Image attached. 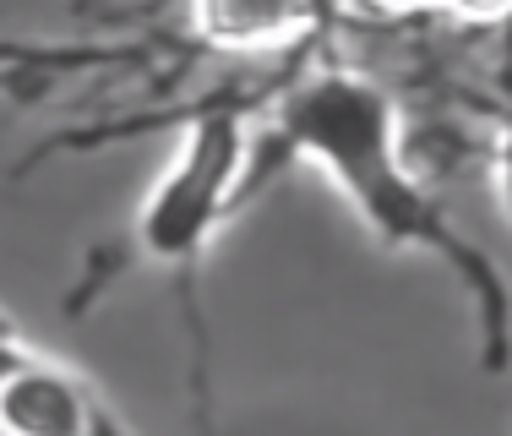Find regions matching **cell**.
<instances>
[{
    "mask_svg": "<svg viewBox=\"0 0 512 436\" xmlns=\"http://www.w3.org/2000/svg\"><path fill=\"white\" fill-rule=\"evenodd\" d=\"M333 0H186L191 33L224 55H278L322 28Z\"/></svg>",
    "mask_w": 512,
    "mask_h": 436,
    "instance_id": "obj_4",
    "label": "cell"
},
{
    "mask_svg": "<svg viewBox=\"0 0 512 436\" xmlns=\"http://www.w3.org/2000/svg\"><path fill=\"white\" fill-rule=\"evenodd\" d=\"M371 11H387V17H409V11H442V0H360Z\"/></svg>",
    "mask_w": 512,
    "mask_h": 436,
    "instance_id": "obj_7",
    "label": "cell"
},
{
    "mask_svg": "<svg viewBox=\"0 0 512 436\" xmlns=\"http://www.w3.org/2000/svg\"><path fill=\"white\" fill-rule=\"evenodd\" d=\"M267 137L284 153L322 169L376 240L442 257L469 284L474 306L485 317V344L502 360L507 284L453 229V218L436 208L431 191L420 186V175H414V164L404 153V109H398V99L382 82L360 77L349 66H311L273 104Z\"/></svg>",
    "mask_w": 512,
    "mask_h": 436,
    "instance_id": "obj_1",
    "label": "cell"
},
{
    "mask_svg": "<svg viewBox=\"0 0 512 436\" xmlns=\"http://www.w3.org/2000/svg\"><path fill=\"white\" fill-rule=\"evenodd\" d=\"M442 11H453V17H469V22H496L512 11V0H442Z\"/></svg>",
    "mask_w": 512,
    "mask_h": 436,
    "instance_id": "obj_5",
    "label": "cell"
},
{
    "mask_svg": "<svg viewBox=\"0 0 512 436\" xmlns=\"http://www.w3.org/2000/svg\"><path fill=\"white\" fill-rule=\"evenodd\" d=\"M496 191H502V202L512 213V120H507L502 142H496Z\"/></svg>",
    "mask_w": 512,
    "mask_h": 436,
    "instance_id": "obj_6",
    "label": "cell"
},
{
    "mask_svg": "<svg viewBox=\"0 0 512 436\" xmlns=\"http://www.w3.org/2000/svg\"><path fill=\"white\" fill-rule=\"evenodd\" d=\"M246 142L251 126L240 104H207L191 120L186 142L164 164V175L148 186L137 224H131V246H137L142 262L191 273L207 257L224 218L235 213L240 175H246Z\"/></svg>",
    "mask_w": 512,
    "mask_h": 436,
    "instance_id": "obj_2",
    "label": "cell"
},
{
    "mask_svg": "<svg viewBox=\"0 0 512 436\" xmlns=\"http://www.w3.org/2000/svg\"><path fill=\"white\" fill-rule=\"evenodd\" d=\"M28 349H33V344H22V338H17V333H11V327H6V322H0V377H6V371H11V366H17V360H22V355H28Z\"/></svg>",
    "mask_w": 512,
    "mask_h": 436,
    "instance_id": "obj_8",
    "label": "cell"
},
{
    "mask_svg": "<svg viewBox=\"0 0 512 436\" xmlns=\"http://www.w3.org/2000/svg\"><path fill=\"white\" fill-rule=\"evenodd\" d=\"M0 436H131L82 371L28 355L0 377Z\"/></svg>",
    "mask_w": 512,
    "mask_h": 436,
    "instance_id": "obj_3",
    "label": "cell"
}]
</instances>
